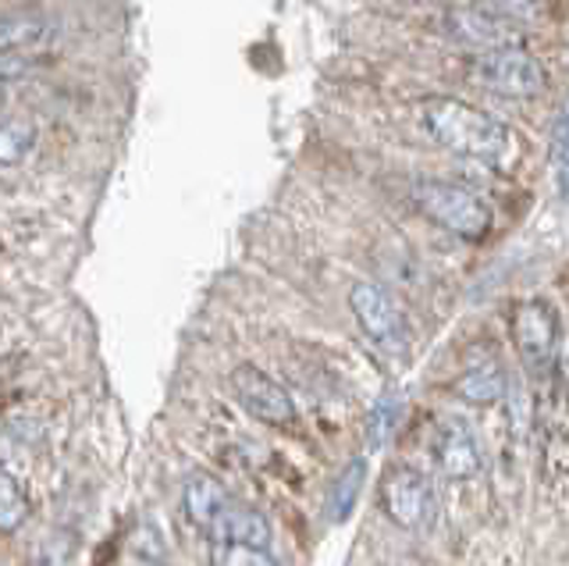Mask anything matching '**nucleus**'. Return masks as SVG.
<instances>
[{
  "instance_id": "nucleus-1",
  "label": "nucleus",
  "mask_w": 569,
  "mask_h": 566,
  "mask_svg": "<svg viewBox=\"0 0 569 566\" xmlns=\"http://www.w3.org/2000/svg\"><path fill=\"white\" fill-rule=\"evenodd\" d=\"M420 121L445 150L462 157H480V161H495L509 147V129L498 118L470 108L462 100L449 97H427L420 100Z\"/></svg>"
},
{
  "instance_id": "nucleus-2",
  "label": "nucleus",
  "mask_w": 569,
  "mask_h": 566,
  "mask_svg": "<svg viewBox=\"0 0 569 566\" xmlns=\"http://www.w3.org/2000/svg\"><path fill=\"white\" fill-rule=\"evenodd\" d=\"M413 203L423 210L427 218L438 221L441 228H449L459 239H485L491 228V207L477 197V192L438 182V179H417L413 182Z\"/></svg>"
},
{
  "instance_id": "nucleus-3",
  "label": "nucleus",
  "mask_w": 569,
  "mask_h": 566,
  "mask_svg": "<svg viewBox=\"0 0 569 566\" xmlns=\"http://www.w3.org/2000/svg\"><path fill=\"white\" fill-rule=\"evenodd\" d=\"M349 307L356 314V321L367 331V339L391 352V357H406L409 352V325L402 310L396 307V299H391L381 286H373V281H360V286L349 289Z\"/></svg>"
},
{
  "instance_id": "nucleus-4",
  "label": "nucleus",
  "mask_w": 569,
  "mask_h": 566,
  "mask_svg": "<svg viewBox=\"0 0 569 566\" xmlns=\"http://www.w3.org/2000/svg\"><path fill=\"white\" fill-rule=\"evenodd\" d=\"M473 79L480 86H488L491 93H498V97H516V100L541 97V90H545L541 64L533 61L523 47H498V50H488V54L473 64Z\"/></svg>"
},
{
  "instance_id": "nucleus-5",
  "label": "nucleus",
  "mask_w": 569,
  "mask_h": 566,
  "mask_svg": "<svg viewBox=\"0 0 569 566\" xmlns=\"http://www.w3.org/2000/svg\"><path fill=\"white\" fill-rule=\"evenodd\" d=\"M512 339L520 346V357H523L527 370H533V375H548L551 360H556V346H559L556 307L545 304V299H527V304H520L512 314Z\"/></svg>"
},
{
  "instance_id": "nucleus-6",
  "label": "nucleus",
  "mask_w": 569,
  "mask_h": 566,
  "mask_svg": "<svg viewBox=\"0 0 569 566\" xmlns=\"http://www.w3.org/2000/svg\"><path fill=\"white\" fill-rule=\"evenodd\" d=\"M381 506L399 527H423L435 517V488L413 467H396L381 481Z\"/></svg>"
},
{
  "instance_id": "nucleus-7",
  "label": "nucleus",
  "mask_w": 569,
  "mask_h": 566,
  "mask_svg": "<svg viewBox=\"0 0 569 566\" xmlns=\"http://www.w3.org/2000/svg\"><path fill=\"white\" fill-rule=\"evenodd\" d=\"M231 393H236L239 406L257 417L263 424H292L296 420V403L284 388L271 378L257 370L253 364H242L231 370Z\"/></svg>"
},
{
  "instance_id": "nucleus-8",
  "label": "nucleus",
  "mask_w": 569,
  "mask_h": 566,
  "mask_svg": "<svg viewBox=\"0 0 569 566\" xmlns=\"http://www.w3.org/2000/svg\"><path fill=\"white\" fill-rule=\"evenodd\" d=\"M445 32L452 40L477 47V50H498V47H520L523 43V26L520 19H506L485 8H456L441 19Z\"/></svg>"
},
{
  "instance_id": "nucleus-9",
  "label": "nucleus",
  "mask_w": 569,
  "mask_h": 566,
  "mask_svg": "<svg viewBox=\"0 0 569 566\" xmlns=\"http://www.w3.org/2000/svg\"><path fill=\"white\" fill-rule=\"evenodd\" d=\"M207 530H210L213 545H246V548H263V553H271V524H267L257 509L228 503Z\"/></svg>"
},
{
  "instance_id": "nucleus-10",
  "label": "nucleus",
  "mask_w": 569,
  "mask_h": 566,
  "mask_svg": "<svg viewBox=\"0 0 569 566\" xmlns=\"http://www.w3.org/2000/svg\"><path fill=\"white\" fill-rule=\"evenodd\" d=\"M435 456H438V470L445 477H456V481L459 477H473L480 470V449H477L470 424H462V420L445 424V431L438 435Z\"/></svg>"
},
{
  "instance_id": "nucleus-11",
  "label": "nucleus",
  "mask_w": 569,
  "mask_h": 566,
  "mask_svg": "<svg viewBox=\"0 0 569 566\" xmlns=\"http://www.w3.org/2000/svg\"><path fill=\"white\" fill-rule=\"evenodd\" d=\"M182 503H186V513H189L192 524L210 527L213 517H218V513L228 506V491H224V485L218 481V477L200 470V474H192L186 481Z\"/></svg>"
},
{
  "instance_id": "nucleus-12",
  "label": "nucleus",
  "mask_w": 569,
  "mask_h": 566,
  "mask_svg": "<svg viewBox=\"0 0 569 566\" xmlns=\"http://www.w3.org/2000/svg\"><path fill=\"white\" fill-rule=\"evenodd\" d=\"M506 388H509V381H506V370H502V364L498 360H485V364H477V367H470L467 375H462V381H459V396L462 399H470V403H477V406H488V403H498L506 396Z\"/></svg>"
},
{
  "instance_id": "nucleus-13",
  "label": "nucleus",
  "mask_w": 569,
  "mask_h": 566,
  "mask_svg": "<svg viewBox=\"0 0 569 566\" xmlns=\"http://www.w3.org/2000/svg\"><path fill=\"white\" fill-rule=\"evenodd\" d=\"M367 481V459H352V464L335 477V485L328 491V503H325V513H328V520L331 524H342L356 499H360V488Z\"/></svg>"
},
{
  "instance_id": "nucleus-14",
  "label": "nucleus",
  "mask_w": 569,
  "mask_h": 566,
  "mask_svg": "<svg viewBox=\"0 0 569 566\" xmlns=\"http://www.w3.org/2000/svg\"><path fill=\"white\" fill-rule=\"evenodd\" d=\"M26 513H29V499L22 485H18V477L8 467H0V530L4 535L18 530L26 524Z\"/></svg>"
},
{
  "instance_id": "nucleus-15",
  "label": "nucleus",
  "mask_w": 569,
  "mask_h": 566,
  "mask_svg": "<svg viewBox=\"0 0 569 566\" xmlns=\"http://www.w3.org/2000/svg\"><path fill=\"white\" fill-rule=\"evenodd\" d=\"M36 139V129L29 126L26 118H11L0 126V165H18L29 153Z\"/></svg>"
},
{
  "instance_id": "nucleus-16",
  "label": "nucleus",
  "mask_w": 569,
  "mask_h": 566,
  "mask_svg": "<svg viewBox=\"0 0 569 566\" xmlns=\"http://www.w3.org/2000/svg\"><path fill=\"white\" fill-rule=\"evenodd\" d=\"M399 410H402V403H399L396 393L378 399V406H373L370 420H367V449H381L385 446L391 428H396V420H399Z\"/></svg>"
},
{
  "instance_id": "nucleus-17",
  "label": "nucleus",
  "mask_w": 569,
  "mask_h": 566,
  "mask_svg": "<svg viewBox=\"0 0 569 566\" xmlns=\"http://www.w3.org/2000/svg\"><path fill=\"white\" fill-rule=\"evenodd\" d=\"M47 37V22L40 19H0V50H22Z\"/></svg>"
},
{
  "instance_id": "nucleus-18",
  "label": "nucleus",
  "mask_w": 569,
  "mask_h": 566,
  "mask_svg": "<svg viewBox=\"0 0 569 566\" xmlns=\"http://www.w3.org/2000/svg\"><path fill=\"white\" fill-rule=\"evenodd\" d=\"M473 4L495 14H506V19H530L541 0H473Z\"/></svg>"
},
{
  "instance_id": "nucleus-19",
  "label": "nucleus",
  "mask_w": 569,
  "mask_h": 566,
  "mask_svg": "<svg viewBox=\"0 0 569 566\" xmlns=\"http://www.w3.org/2000/svg\"><path fill=\"white\" fill-rule=\"evenodd\" d=\"M32 68V61L18 58L14 50H0V79H18Z\"/></svg>"
},
{
  "instance_id": "nucleus-20",
  "label": "nucleus",
  "mask_w": 569,
  "mask_h": 566,
  "mask_svg": "<svg viewBox=\"0 0 569 566\" xmlns=\"http://www.w3.org/2000/svg\"><path fill=\"white\" fill-rule=\"evenodd\" d=\"M556 161L569 165V115L559 121V129H556Z\"/></svg>"
},
{
  "instance_id": "nucleus-21",
  "label": "nucleus",
  "mask_w": 569,
  "mask_h": 566,
  "mask_svg": "<svg viewBox=\"0 0 569 566\" xmlns=\"http://www.w3.org/2000/svg\"><path fill=\"white\" fill-rule=\"evenodd\" d=\"M559 192L569 200V165H559Z\"/></svg>"
}]
</instances>
